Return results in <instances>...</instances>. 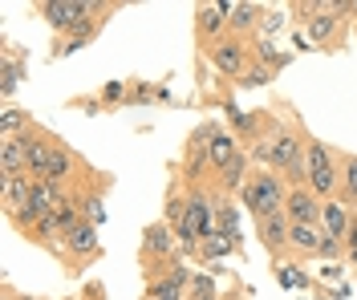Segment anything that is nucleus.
<instances>
[{"label":"nucleus","instance_id":"1","mask_svg":"<svg viewBox=\"0 0 357 300\" xmlns=\"http://www.w3.org/2000/svg\"><path fill=\"white\" fill-rule=\"evenodd\" d=\"M305 142L309 130L301 122H280L268 110V171H276L289 187H305Z\"/></svg>","mask_w":357,"mask_h":300},{"label":"nucleus","instance_id":"2","mask_svg":"<svg viewBox=\"0 0 357 300\" xmlns=\"http://www.w3.org/2000/svg\"><path fill=\"white\" fill-rule=\"evenodd\" d=\"M114 8H122V4H118V0H37V4H33V13H37L57 37L82 33L89 21L110 17Z\"/></svg>","mask_w":357,"mask_h":300},{"label":"nucleus","instance_id":"3","mask_svg":"<svg viewBox=\"0 0 357 300\" xmlns=\"http://www.w3.org/2000/svg\"><path fill=\"white\" fill-rule=\"evenodd\" d=\"M236 199H240V207H244L252 219L280 215V211H284V203H289V183H284L276 171H268V166H256V171L248 175L244 191H240Z\"/></svg>","mask_w":357,"mask_h":300},{"label":"nucleus","instance_id":"4","mask_svg":"<svg viewBox=\"0 0 357 300\" xmlns=\"http://www.w3.org/2000/svg\"><path fill=\"white\" fill-rule=\"evenodd\" d=\"M305 187L321 203L341 195V155L333 146H325L321 139H312V134L305 142Z\"/></svg>","mask_w":357,"mask_h":300},{"label":"nucleus","instance_id":"5","mask_svg":"<svg viewBox=\"0 0 357 300\" xmlns=\"http://www.w3.org/2000/svg\"><path fill=\"white\" fill-rule=\"evenodd\" d=\"M223 130V122H199L191 134H187V142H183V162H178V179L191 187L199 175H211L207 171V155H211V142H215V134Z\"/></svg>","mask_w":357,"mask_h":300},{"label":"nucleus","instance_id":"6","mask_svg":"<svg viewBox=\"0 0 357 300\" xmlns=\"http://www.w3.org/2000/svg\"><path fill=\"white\" fill-rule=\"evenodd\" d=\"M203 53H207L211 70L220 73V77H231V81H236V77L252 65L256 45H252V41H240V37H223V41H215V45H207Z\"/></svg>","mask_w":357,"mask_h":300},{"label":"nucleus","instance_id":"7","mask_svg":"<svg viewBox=\"0 0 357 300\" xmlns=\"http://www.w3.org/2000/svg\"><path fill=\"white\" fill-rule=\"evenodd\" d=\"M57 255L66 260L73 272H86L89 264L102 255V244H98V223H86V219H82V223L61 239V252H57Z\"/></svg>","mask_w":357,"mask_h":300},{"label":"nucleus","instance_id":"8","mask_svg":"<svg viewBox=\"0 0 357 300\" xmlns=\"http://www.w3.org/2000/svg\"><path fill=\"white\" fill-rule=\"evenodd\" d=\"M231 0H211V4H195V33H199V45H215L227 37V17H231Z\"/></svg>","mask_w":357,"mask_h":300},{"label":"nucleus","instance_id":"9","mask_svg":"<svg viewBox=\"0 0 357 300\" xmlns=\"http://www.w3.org/2000/svg\"><path fill=\"white\" fill-rule=\"evenodd\" d=\"M178 252V239L167 219H155L142 228V248H138V260L142 264H162V260H175Z\"/></svg>","mask_w":357,"mask_h":300},{"label":"nucleus","instance_id":"10","mask_svg":"<svg viewBox=\"0 0 357 300\" xmlns=\"http://www.w3.org/2000/svg\"><path fill=\"white\" fill-rule=\"evenodd\" d=\"M57 134L49 130V126H33L29 134H24V150H29V175L33 179H45V171H49V159H53V146H57Z\"/></svg>","mask_w":357,"mask_h":300},{"label":"nucleus","instance_id":"11","mask_svg":"<svg viewBox=\"0 0 357 300\" xmlns=\"http://www.w3.org/2000/svg\"><path fill=\"white\" fill-rule=\"evenodd\" d=\"M289 215L280 211V215H264V219H256V239L264 244V252L272 255V264H280V255L289 252Z\"/></svg>","mask_w":357,"mask_h":300},{"label":"nucleus","instance_id":"12","mask_svg":"<svg viewBox=\"0 0 357 300\" xmlns=\"http://www.w3.org/2000/svg\"><path fill=\"white\" fill-rule=\"evenodd\" d=\"M341 33H345V17H337L329 4L305 24V37H309V45H317V49H337L341 45Z\"/></svg>","mask_w":357,"mask_h":300},{"label":"nucleus","instance_id":"13","mask_svg":"<svg viewBox=\"0 0 357 300\" xmlns=\"http://www.w3.org/2000/svg\"><path fill=\"white\" fill-rule=\"evenodd\" d=\"M321 199L312 195L309 187H289V203H284V215L289 223H305V228H321Z\"/></svg>","mask_w":357,"mask_h":300},{"label":"nucleus","instance_id":"14","mask_svg":"<svg viewBox=\"0 0 357 300\" xmlns=\"http://www.w3.org/2000/svg\"><path fill=\"white\" fill-rule=\"evenodd\" d=\"M321 252H325V228L292 223L289 228V255H296V260H321Z\"/></svg>","mask_w":357,"mask_h":300},{"label":"nucleus","instance_id":"15","mask_svg":"<svg viewBox=\"0 0 357 300\" xmlns=\"http://www.w3.org/2000/svg\"><path fill=\"white\" fill-rule=\"evenodd\" d=\"M240 155H244L240 139H236L231 130H220V134H215V142H211V155H207V171L220 179V175H223V171H227L236 159H240Z\"/></svg>","mask_w":357,"mask_h":300},{"label":"nucleus","instance_id":"16","mask_svg":"<svg viewBox=\"0 0 357 300\" xmlns=\"http://www.w3.org/2000/svg\"><path fill=\"white\" fill-rule=\"evenodd\" d=\"M268 21V13L260 4H236L231 17H227V37H240V41H252V33Z\"/></svg>","mask_w":357,"mask_h":300},{"label":"nucleus","instance_id":"17","mask_svg":"<svg viewBox=\"0 0 357 300\" xmlns=\"http://www.w3.org/2000/svg\"><path fill=\"white\" fill-rule=\"evenodd\" d=\"M37 183H41V179H33L29 171H21V175H4V211L29 207V199H33Z\"/></svg>","mask_w":357,"mask_h":300},{"label":"nucleus","instance_id":"18","mask_svg":"<svg viewBox=\"0 0 357 300\" xmlns=\"http://www.w3.org/2000/svg\"><path fill=\"white\" fill-rule=\"evenodd\" d=\"M349 219H354V207L345 203V199H329L325 207H321V228L329 231L333 239H341L345 244V235H349ZM349 252V248H345Z\"/></svg>","mask_w":357,"mask_h":300},{"label":"nucleus","instance_id":"19","mask_svg":"<svg viewBox=\"0 0 357 300\" xmlns=\"http://www.w3.org/2000/svg\"><path fill=\"white\" fill-rule=\"evenodd\" d=\"M0 65H4V70H0V97L8 102V97L17 93V86L24 81V70H29V65H24L21 57H17V45H4V57H0Z\"/></svg>","mask_w":357,"mask_h":300},{"label":"nucleus","instance_id":"20","mask_svg":"<svg viewBox=\"0 0 357 300\" xmlns=\"http://www.w3.org/2000/svg\"><path fill=\"white\" fill-rule=\"evenodd\" d=\"M244 252V235H231V231H211L199 248V260H223V255Z\"/></svg>","mask_w":357,"mask_h":300},{"label":"nucleus","instance_id":"21","mask_svg":"<svg viewBox=\"0 0 357 300\" xmlns=\"http://www.w3.org/2000/svg\"><path fill=\"white\" fill-rule=\"evenodd\" d=\"M37 126V118L33 110H24V106H4L0 110V139H21Z\"/></svg>","mask_w":357,"mask_h":300},{"label":"nucleus","instance_id":"22","mask_svg":"<svg viewBox=\"0 0 357 300\" xmlns=\"http://www.w3.org/2000/svg\"><path fill=\"white\" fill-rule=\"evenodd\" d=\"M151 102H171V90L167 86H155V81H130L126 106H151Z\"/></svg>","mask_w":357,"mask_h":300},{"label":"nucleus","instance_id":"23","mask_svg":"<svg viewBox=\"0 0 357 300\" xmlns=\"http://www.w3.org/2000/svg\"><path fill=\"white\" fill-rule=\"evenodd\" d=\"M349 207H357V155H341V195Z\"/></svg>","mask_w":357,"mask_h":300},{"label":"nucleus","instance_id":"24","mask_svg":"<svg viewBox=\"0 0 357 300\" xmlns=\"http://www.w3.org/2000/svg\"><path fill=\"white\" fill-rule=\"evenodd\" d=\"M276 284L280 288H312V280L301 272V264H276Z\"/></svg>","mask_w":357,"mask_h":300},{"label":"nucleus","instance_id":"25","mask_svg":"<svg viewBox=\"0 0 357 300\" xmlns=\"http://www.w3.org/2000/svg\"><path fill=\"white\" fill-rule=\"evenodd\" d=\"M126 93H130V81H106V90H102V110H118V106H126Z\"/></svg>","mask_w":357,"mask_h":300},{"label":"nucleus","instance_id":"26","mask_svg":"<svg viewBox=\"0 0 357 300\" xmlns=\"http://www.w3.org/2000/svg\"><path fill=\"white\" fill-rule=\"evenodd\" d=\"M272 77H276V73L268 70V65H260V61H256V65H248V70L236 77V86H244V90H256V86H268Z\"/></svg>","mask_w":357,"mask_h":300},{"label":"nucleus","instance_id":"27","mask_svg":"<svg viewBox=\"0 0 357 300\" xmlns=\"http://www.w3.org/2000/svg\"><path fill=\"white\" fill-rule=\"evenodd\" d=\"M191 297L215 300V297H220V288H215V280L207 276V272H195V276H191Z\"/></svg>","mask_w":357,"mask_h":300},{"label":"nucleus","instance_id":"28","mask_svg":"<svg viewBox=\"0 0 357 300\" xmlns=\"http://www.w3.org/2000/svg\"><path fill=\"white\" fill-rule=\"evenodd\" d=\"M345 248H349V252H357V211H354V219H349V235H345Z\"/></svg>","mask_w":357,"mask_h":300},{"label":"nucleus","instance_id":"29","mask_svg":"<svg viewBox=\"0 0 357 300\" xmlns=\"http://www.w3.org/2000/svg\"><path fill=\"white\" fill-rule=\"evenodd\" d=\"M345 260H349V264H354V268H357V252H349V255H345Z\"/></svg>","mask_w":357,"mask_h":300},{"label":"nucleus","instance_id":"30","mask_svg":"<svg viewBox=\"0 0 357 300\" xmlns=\"http://www.w3.org/2000/svg\"><path fill=\"white\" fill-rule=\"evenodd\" d=\"M187 300H199V297H187ZM215 300H223V297H215Z\"/></svg>","mask_w":357,"mask_h":300},{"label":"nucleus","instance_id":"31","mask_svg":"<svg viewBox=\"0 0 357 300\" xmlns=\"http://www.w3.org/2000/svg\"><path fill=\"white\" fill-rule=\"evenodd\" d=\"M354 17H357V0H354Z\"/></svg>","mask_w":357,"mask_h":300}]
</instances>
